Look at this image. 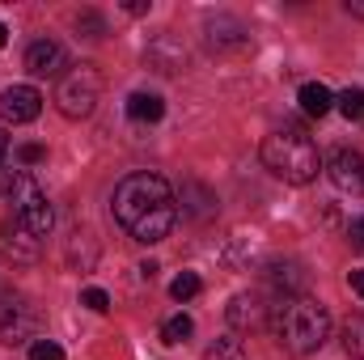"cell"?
<instances>
[{
  "instance_id": "10",
  "label": "cell",
  "mask_w": 364,
  "mask_h": 360,
  "mask_svg": "<svg viewBox=\"0 0 364 360\" xmlns=\"http://www.w3.org/2000/svg\"><path fill=\"white\" fill-rule=\"evenodd\" d=\"M64 68H68V55H64V47L55 38H38V43L26 47V73H34V77H64Z\"/></svg>"
},
{
  "instance_id": "30",
  "label": "cell",
  "mask_w": 364,
  "mask_h": 360,
  "mask_svg": "<svg viewBox=\"0 0 364 360\" xmlns=\"http://www.w3.org/2000/svg\"><path fill=\"white\" fill-rule=\"evenodd\" d=\"M4 43H9V26L0 21V47H4Z\"/></svg>"
},
{
  "instance_id": "29",
  "label": "cell",
  "mask_w": 364,
  "mask_h": 360,
  "mask_svg": "<svg viewBox=\"0 0 364 360\" xmlns=\"http://www.w3.org/2000/svg\"><path fill=\"white\" fill-rule=\"evenodd\" d=\"M4 153H9V136H4V127H0V162H4Z\"/></svg>"
},
{
  "instance_id": "13",
  "label": "cell",
  "mask_w": 364,
  "mask_h": 360,
  "mask_svg": "<svg viewBox=\"0 0 364 360\" xmlns=\"http://www.w3.org/2000/svg\"><path fill=\"white\" fill-rule=\"evenodd\" d=\"M263 275H267V284H272V288H279L284 297H301V292H296V288L305 284V271H301V263H292V259H288V263H272Z\"/></svg>"
},
{
  "instance_id": "4",
  "label": "cell",
  "mask_w": 364,
  "mask_h": 360,
  "mask_svg": "<svg viewBox=\"0 0 364 360\" xmlns=\"http://www.w3.org/2000/svg\"><path fill=\"white\" fill-rule=\"evenodd\" d=\"M97 97H102V77H97L93 64L68 68V73L60 77V85H55V106H60L64 119H90L93 106H97Z\"/></svg>"
},
{
  "instance_id": "7",
  "label": "cell",
  "mask_w": 364,
  "mask_h": 360,
  "mask_svg": "<svg viewBox=\"0 0 364 360\" xmlns=\"http://www.w3.org/2000/svg\"><path fill=\"white\" fill-rule=\"evenodd\" d=\"M38 115H43V93L34 90V85H9V90H0V123L21 127V123H34Z\"/></svg>"
},
{
  "instance_id": "27",
  "label": "cell",
  "mask_w": 364,
  "mask_h": 360,
  "mask_svg": "<svg viewBox=\"0 0 364 360\" xmlns=\"http://www.w3.org/2000/svg\"><path fill=\"white\" fill-rule=\"evenodd\" d=\"M348 284H352V292H356V297H364V268L352 271V275H348Z\"/></svg>"
},
{
  "instance_id": "3",
  "label": "cell",
  "mask_w": 364,
  "mask_h": 360,
  "mask_svg": "<svg viewBox=\"0 0 364 360\" xmlns=\"http://www.w3.org/2000/svg\"><path fill=\"white\" fill-rule=\"evenodd\" d=\"M263 166L272 170L275 179L292 182V186H305V182L318 179L322 157H318V144L301 127H284V132H272L263 140Z\"/></svg>"
},
{
  "instance_id": "2",
  "label": "cell",
  "mask_w": 364,
  "mask_h": 360,
  "mask_svg": "<svg viewBox=\"0 0 364 360\" xmlns=\"http://www.w3.org/2000/svg\"><path fill=\"white\" fill-rule=\"evenodd\" d=\"M272 331L284 352L309 356L331 339V314L314 297H279V305L272 314Z\"/></svg>"
},
{
  "instance_id": "14",
  "label": "cell",
  "mask_w": 364,
  "mask_h": 360,
  "mask_svg": "<svg viewBox=\"0 0 364 360\" xmlns=\"http://www.w3.org/2000/svg\"><path fill=\"white\" fill-rule=\"evenodd\" d=\"M208 38H212V47H246L250 38H246V26L237 21V17H216V21H208Z\"/></svg>"
},
{
  "instance_id": "1",
  "label": "cell",
  "mask_w": 364,
  "mask_h": 360,
  "mask_svg": "<svg viewBox=\"0 0 364 360\" xmlns=\"http://www.w3.org/2000/svg\"><path fill=\"white\" fill-rule=\"evenodd\" d=\"M114 221L144 246L153 242H166L174 221H178V203H174V191L161 174H127V179L114 186Z\"/></svg>"
},
{
  "instance_id": "21",
  "label": "cell",
  "mask_w": 364,
  "mask_h": 360,
  "mask_svg": "<svg viewBox=\"0 0 364 360\" xmlns=\"http://www.w3.org/2000/svg\"><path fill=\"white\" fill-rule=\"evenodd\" d=\"M30 360H64V348L55 339H34L30 344Z\"/></svg>"
},
{
  "instance_id": "25",
  "label": "cell",
  "mask_w": 364,
  "mask_h": 360,
  "mask_svg": "<svg viewBox=\"0 0 364 360\" xmlns=\"http://www.w3.org/2000/svg\"><path fill=\"white\" fill-rule=\"evenodd\" d=\"M348 238H352V246H356V250H364V216H356V221L348 225Z\"/></svg>"
},
{
  "instance_id": "18",
  "label": "cell",
  "mask_w": 364,
  "mask_h": 360,
  "mask_svg": "<svg viewBox=\"0 0 364 360\" xmlns=\"http://www.w3.org/2000/svg\"><path fill=\"white\" fill-rule=\"evenodd\" d=\"M191 335H195V322H191L186 314H178V318H170V322L161 327V339H166V344H186Z\"/></svg>"
},
{
  "instance_id": "11",
  "label": "cell",
  "mask_w": 364,
  "mask_h": 360,
  "mask_svg": "<svg viewBox=\"0 0 364 360\" xmlns=\"http://www.w3.org/2000/svg\"><path fill=\"white\" fill-rule=\"evenodd\" d=\"M229 322L237 327V331H255V327H267V305H263V297H255V292H237L233 301H229Z\"/></svg>"
},
{
  "instance_id": "15",
  "label": "cell",
  "mask_w": 364,
  "mask_h": 360,
  "mask_svg": "<svg viewBox=\"0 0 364 360\" xmlns=\"http://www.w3.org/2000/svg\"><path fill=\"white\" fill-rule=\"evenodd\" d=\"M127 115H132L136 123H157V119L166 115V102H161L157 93L140 90V93H132V97H127Z\"/></svg>"
},
{
  "instance_id": "9",
  "label": "cell",
  "mask_w": 364,
  "mask_h": 360,
  "mask_svg": "<svg viewBox=\"0 0 364 360\" xmlns=\"http://www.w3.org/2000/svg\"><path fill=\"white\" fill-rule=\"evenodd\" d=\"M34 309L21 301V297H0V339L4 344H21L30 331H34Z\"/></svg>"
},
{
  "instance_id": "12",
  "label": "cell",
  "mask_w": 364,
  "mask_h": 360,
  "mask_svg": "<svg viewBox=\"0 0 364 360\" xmlns=\"http://www.w3.org/2000/svg\"><path fill=\"white\" fill-rule=\"evenodd\" d=\"M296 102H301V110H305V115H314V119H322V115H331V110H335V93L326 90L322 81H309V85H301Z\"/></svg>"
},
{
  "instance_id": "8",
  "label": "cell",
  "mask_w": 364,
  "mask_h": 360,
  "mask_svg": "<svg viewBox=\"0 0 364 360\" xmlns=\"http://www.w3.org/2000/svg\"><path fill=\"white\" fill-rule=\"evenodd\" d=\"M326 174H331V182L339 191L364 195V153H356V149H335L326 157Z\"/></svg>"
},
{
  "instance_id": "5",
  "label": "cell",
  "mask_w": 364,
  "mask_h": 360,
  "mask_svg": "<svg viewBox=\"0 0 364 360\" xmlns=\"http://www.w3.org/2000/svg\"><path fill=\"white\" fill-rule=\"evenodd\" d=\"M13 216L30 229V233H38V238H47L51 233V221H55V212H51V203H47V191L34 182V174H17L13 179Z\"/></svg>"
},
{
  "instance_id": "20",
  "label": "cell",
  "mask_w": 364,
  "mask_h": 360,
  "mask_svg": "<svg viewBox=\"0 0 364 360\" xmlns=\"http://www.w3.org/2000/svg\"><path fill=\"white\" fill-rule=\"evenodd\" d=\"M199 288H203L199 275H195V271H182L178 280L170 284V297H174V301H191V297H199Z\"/></svg>"
},
{
  "instance_id": "19",
  "label": "cell",
  "mask_w": 364,
  "mask_h": 360,
  "mask_svg": "<svg viewBox=\"0 0 364 360\" xmlns=\"http://www.w3.org/2000/svg\"><path fill=\"white\" fill-rule=\"evenodd\" d=\"M208 360H246V352H242V339H233V335L216 339V344L208 348Z\"/></svg>"
},
{
  "instance_id": "6",
  "label": "cell",
  "mask_w": 364,
  "mask_h": 360,
  "mask_svg": "<svg viewBox=\"0 0 364 360\" xmlns=\"http://www.w3.org/2000/svg\"><path fill=\"white\" fill-rule=\"evenodd\" d=\"M38 255H43V238L30 233L17 216L0 225V259H4V263H13V268H30V263H38Z\"/></svg>"
},
{
  "instance_id": "23",
  "label": "cell",
  "mask_w": 364,
  "mask_h": 360,
  "mask_svg": "<svg viewBox=\"0 0 364 360\" xmlns=\"http://www.w3.org/2000/svg\"><path fill=\"white\" fill-rule=\"evenodd\" d=\"M77 30H85V38H102V34H106V21H102L97 13H81V17H77Z\"/></svg>"
},
{
  "instance_id": "24",
  "label": "cell",
  "mask_w": 364,
  "mask_h": 360,
  "mask_svg": "<svg viewBox=\"0 0 364 360\" xmlns=\"http://www.w3.org/2000/svg\"><path fill=\"white\" fill-rule=\"evenodd\" d=\"M43 157H47L43 144H17V162H21V166H38Z\"/></svg>"
},
{
  "instance_id": "28",
  "label": "cell",
  "mask_w": 364,
  "mask_h": 360,
  "mask_svg": "<svg viewBox=\"0 0 364 360\" xmlns=\"http://www.w3.org/2000/svg\"><path fill=\"white\" fill-rule=\"evenodd\" d=\"M348 13L352 17H364V0H348Z\"/></svg>"
},
{
  "instance_id": "16",
  "label": "cell",
  "mask_w": 364,
  "mask_h": 360,
  "mask_svg": "<svg viewBox=\"0 0 364 360\" xmlns=\"http://www.w3.org/2000/svg\"><path fill=\"white\" fill-rule=\"evenodd\" d=\"M339 335H343V348H348V356H360V360H364V314L348 318Z\"/></svg>"
},
{
  "instance_id": "17",
  "label": "cell",
  "mask_w": 364,
  "mask_h": 360,
  "mask_svg": "<svg viewBox=\"0 0 364 360\" xmlns=\"http://www.w3.org/2000/svg\"><path fill=\"white\" fill-rule=\"evenodd\" d=\"M335 106H339L352 123H364V90H343L335 97Z\"/></svg>"
},
{
  "instance_id": "22",
  "label": "cell",
  "mask_w": 364,
  "mask_h": 360,
  "mask_svg": "<svg viewBox=\"0 0 364 360\" xmlns=\"http://www.w3.org/2000/svg\"><path fill=\"white\" fill-rule=\"evenodd\" d=\"M81 305H90L93 314H106V309H110V292H106V288H85V292H81Z\"/></svg>"
},
{
  "instance_id": "26",
  "label": "cell",
  "mask_w": 364,
  "mask_h": 360,
  "mask_svg": "<svg viewBox=\"0 0 364 360\" xmlns=\"http://www.w3.org/2000/svg\"><path fill=\"white\" fill-rule=\"evenodd\" d=\"M13 179H17V174L9 170V162H0V195H9V191H13Z\"/></svg>"
}]
</instances>
